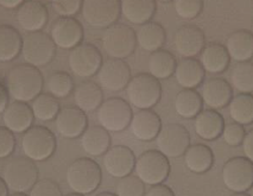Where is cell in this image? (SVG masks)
I'll return each instance as SVG.
<instances>
[{
	"label": "cell",
	"mask_w": 253,
	"mask_h": 196,
	"mask_svg": "<svg viewBox=\"0 0 253 196\" xmlns=\"http://www.w3.org/2000/svg\"><path fill=\"white\" fill-rule=\"evenodd\" d=\"M43 83L41 70L28 63L14 66L7 74V90L16 101H34L42 92Z\"/></svg>",
	"instance_id": "obj_1"
},
{
	"label": "cell",
	"mask_w": 253,
	"mask_h": 196,
	"mask_svg": "<svg viewBox=\"0 0 253 196\" xmlns=\"http://www.w3.org/2000/svg\"><path fill=\"white\" fill-rule=\"evenodd\" d=\"M101 180V169L90 158L76 159L67 170V183L76 194H90L98 189Z\"/></svg>",
	"instance_id": "obj_2"
},
{
	"label": "cell",
	"mask_w": 253,
	"mask_h": 196,
	"mask_svg": "<svg viewBox=\"0 0 253 196\" xmlns=\"http://www.w3.org/2000/svg\"><path fill=\"white\" fill-rule=\"evenodd\" d=\"M126 94L134 107L150 110L160 101L162 84L160 80L151 74H138L133 76L126 86Z\"/></svg>",
	"instance_id": "obj_3"
},
{
	"label": "cell",
	"mask_w": 253,
	"mask_h": 196,
	"mask_svg": "<svg viewBox=\"0 0 253 196\" xmlns=\"http://www.w3.org/2000/svg\"><path fill=\"white\" fill-rule=\"evenodd\" d=\"M102 48L111 58L131 56L137 46L136 31L125 24H113L105 29L102 35Z\"/></svg>",
	"instance_id": "obj_4"
},
{
	"label": "cell",
	"mask_w": 253,
	"mask_h": 196,
	"mask_svg": "<svg viewBox=\"0 0 253 196\" xmlns=\"http://www.w3.org/2000/svg\"><path fill=\"white\" fill-rule=\"evenodd\" d=\"M37 165L28 157H16L4 168V178L7 188L14 193H25L31 190L38 181Z\"/></svg>",
	"instance_id": "obj_5"
},
{
	"label": "cell",
	"mask_w": 253,
	"mask_h": 196,
	"mask_svg": "<svg viewBox=\"0 0 253 196\" xmlns=\"http://www.w3.org/2000/svg\"><path fill=\"white\" fill-rule=\"evenodd\" d=\"M22 54L26 63L34 67H43L49 64L55 57L56 44L46 32H28L23 37Z\"/></svg>",
	"instance_id": "obj_6"
},
{
	"label": "cell",
	"mask_w": 253,
	"mask_h": 196,
	"mask_svg": "<svg viewBox=\"0 0 253 196\" xmlns=\"http://www.w3.org/2000/svg\"><path fill=\"white\" fill-rule=\"evenodd\" d=\"M133 112L127 101L122 98H110L98 108V121L108 132H122L130 126Z\"/></svg>",
	"instance_id": "obj_7"
},
{
	"label": "cell",
	"mask_w": 253,
	"mask_h": 196,
	"mask_svg": "<svg viewBox=\"0 0 253 196\" xmlns=\"http://www.w3.org/2000/svg\"><path fill=\"white\" fill-rule=\"evenodd\" d=\"M81 13L84 22L95 29L116 24L122 14V0H84Z\"/></svg>",
	"instance_id": "obj_8"
},
{
	"label": "cell",
	"mask_w": 253,
	"mask_h": 196,
	"mask_svg": "<svg viewBox=\"0 0 253 196\" xmlns=\"http://www.w3.org/2000/svg\"><path fill=\"white\" fill-rule=\"evenodd\" d=\"M23 152L34 162H42L52 156L56 150L55 134L45 126L29 128L22 138Z\"/></svg>",
	"instance_id": "obj_9"
},
{
	"label": "cell",
	"mask_w": 253,
	"mask_h": 196,
	"mask_svg": "<svg viewBox=\"0 0 253 196\" xmlns=\"http://www.w3.org/2000/svg\"><path fill=\"white\" fill-rule=\"evenodd\" d=\"M134 170L144 184L155 186L163 183L169 176L170 163L162 152L149 150L138 157Z\"/></svg>",
	"instance_id": "obj_10"
},
{
	"label": "cell",
	"mask_w": 253,
	"mask_h": 196,
	"mask_svg": "<svg viewBox=\"0 0 253 196\" xmlns=\"http://www.w3.org/2000/svg\"><path fill=\"white\" fill-rule=\"evenodd\" d=\"M222 181L233 193H246L253 187V163L246 157L228 159L222 168Z\"/></svg>",
	"instance_id": "obj_11"
},
{
	"label": "cell",
	"mask_w": 253,
	"mask_h": 196,
	"mask_svg": "<svg viewBox=\"0 0 253 196\" xmlns=\"http://www.w3.org/2000/svg\"><path fill=\"white\" fill-rule=\"evenodd\" d=\"M102 62L101 52L95 45L81 43L72 49L68 57L69 68L79 78H92L98 74Z\"/></svg>",
	"instance_id": "obj_12"
},
{
	"label": "cell",
	"mask_w": 253,
	"mask_h": 196,
	"mask_svg": "<svg viewBox=\"0 0 253 196\" xmlns=\"http://www.w3.org/2000/svg\"><path fill=\"white\" fill-rule=\"evenodd\" d=\"M156 144L158 151L168 158H178L190 146V134L183 125L168 124L156 137Z\"/></svg>",
	"instance_id": "obj_13"
},
{
	"label": "cell",
	"mask_w": 253,
	"mask_h": 196,
	"mask_svg": "<svg viewBox=\"0 0 253 196\" xmlns=\"http://www.w3.org/2000/svg\"><path fill=\"white\" fill-rule=\"evenodd\" d=\"M99 86L110 92L125 89L131 80V68L124 60L108 58L104 61L98 72Z\"/></svg>",
	"instance_id": "obj_14"
},
{
	"label": "cell",
	"mask_w": 253,
	"mask_h": 196,
	"mask_svg": "<svg viewBox=\"0 0 253 196\" xmlns=\"http://www.w3.org/2000/svg\"><path fill=\"white\" fill-rule=\"evenodd\" d=\"M206 45L205 32L196 25H183L173 35V48L184 58H194L201 54Z\"/></svg>",
	"instance_id": "obj_15"
},
{
	"label": "cell",
	"mask_w": 253,
	"mask_h": 196,
	"mask_svg": "<svg viewBox=\"0 0 253 196\" xmlns=\"http://www.w3.org/2000/svg\"><path fill=\"white\" fill-rule=\"evenodd\" d=\"M50 36L58 48L74 49L84 39V28L73 17H61L52 24Z\"/></svg>",
	"instance_id": "obj_16"
},
{
	"label": "cell",
	"mask_w": 253,
	"mask_h": 196,
	"mask_svg": "<svg viewBox=\"0 0 253 196\" xmlns=\"http://www.w3.org/2000/svg\"><path fill=\"white\" fill-rule=\"evenodd\" d=\"M104 165L106 171L112 177L123 178L131 175L136 165V157L130 148L117 145L108 149L104 156Z\"/></svg>",
	"instance_id": "obj_17"
},
{
	"label": "cell",
	"mask_w": 253,
	"mask_h": 196,
	"mask_svg": "<svg viewBox=\"0 0 253 196\" xmlns=\"http://www.w3.org/2000/svg\"><path fill=\"white\" fill-rule=\"evenodd\" d=\"M87 116L79 107L62 108L56 117V128L62 137L74 139L87 130Z\"/></svg>",
	"instance_id": "obj_18"
},
{
	"label": "cell",
	"mask_w": 253,
	"mask_h": 196,
	"mask_svg": "<svg viewBox=\"0 0 253 196\" xmlns=\"http://www.w3.org/2000/svg\"><path fill=\"white\" fill-rule=\"evenodd\" d=\"M16 18L23 30L28 32L41 31L48 23L49 12L42 2L28 0L18 7Z\"/></svg>",
	"instance_id": "obj_19"
},
{
	"label": "cell",
	"mask_w": 253,
	"mask_h": 196,
	"mask_svg": "<svg viewBox=\"0 0 253 196\" xmlns=\"http://www.w3.org/2000/svg\"><path fill=\"white\" fill-rule=\"evenodd\" d=\"M202 101L213 110L227 106L233 98V89L225 78H211L204 83L201 90Z\"/></svg>",
	"instance_id": "obj_20"
},
{
	"label": "cell",
	"mask_w": 253,
	"mask_h": 196,
	"mask_svg": "<svg viewBox=\"0 0 253 196\" xmlns=\"http://www.w3.org/2000/svg\"><path fill=\"white\" fill-rule=\"evenodd\" d=\"M131 132L142 142L156 139L162 128V120L152 110H139L133 114L130 124Z\"/></svg>",
	"instance_id": "obj_21"
},
{
	"label": "cell",
	"mask_w": 253,
	"mask_h": 196,
	"mask_svg": "<svg viewBox=\"0 0 253 196\" xmlns=\"http://www.w3.org/2000/svg\"><path fill=\"white\" fill-rule=\"evenodd\" d=\"M34 118L32 108L26 102L13 101L5 108L2 120L5 127L13 133H24L31 127Z\"/></svg>",
	"instance_id": "obj_22"
},
{
	"label": "cell",
	"mask_w": 253,
	"mask_h": 196,
	"mask_svg": "<svg viewBox=\"0 0 253 196\" xmlns=\"http://www.w3.org/2000/svg\"><path fill=\"white\" fill-rule=\"evenodd\" d=\"M173 74L179 86L184 89H194L205 80L206 70L195 58H183L177 63Z\"/></svg>",
	"instance_id": "obj_23"
},
{
	"label": "cell",
	"mask_w": 253,
	"mask_h": 196,
	"mask_svg": "<svg viewBox=\"0 0 253 196\" xmlns=\"http://www.w3.org/2000/svg\"><path fill=\"white\" fill-rule=\"evenodd\" d=\"M225 120L215 110L201 111L195 117V132L204 140H214L222 134Z\"/></svg>",
	"instance_id": "obj_24"
},
{
	"label": "cell",
	"mask_w": 253,
	"mask_h": 196,
	"mask_svg": "<svg viewBox=\"0 0 253 196\" xmlns=\"http://www.w3.org/2000/svg\"><path fill=\"white\" fill-rule=\"evenodd\" d=\"M229 57L227 49L220 43H211L205 45L204 50L200 54V63L206 72L211 74H221L228 68Z\"/></svg>",
	"instance_id": "obj_25"
},
{
	"label": "cell",
	"mask_w": 253,
	"mask_h": 196,
	"mask_svg": "<svg viewBox=\"0 0 253 196\" xmlns=\"http://www.w3.org/2000/svg\"><path fill=\"white\" fill-rule=\"evenodd\" d=\"M156 8V0H122L124 18L134 25H143L151 22Z\"/></svg>",
	"instance_id": "obj_26"
},
{
	"label": "cell",
	"mask_w": 253,
	"mask_h": 196,
	"mask_svg": "<svg viewBox=\"0 0 253 196\" xmlns=\"http://www.w3.org/2000/svg\"><path fill=\"white\" fill-rule=\"evenodd\" d=\"M226 49L231 60L245 62L253 58V35L249 30L232 32L226 40Z\"/></svg>",
	"instance_id": "obj_27"
},
{
	"label": "cell",
	"mask_w": 253,
	"mask_h": 196,
	"mask_svg": "<svg viewBox=\"0 0 253 196\" xmlns=\"http://www.w3.org/2000/svg\"><path fill=\"white\" fill-rule=\"evenodd\" d=\"M74 100L76 106L84 113L98 110L104 102V93L98 83L92 81L82 82L74 90Z\"/></svg>",
	"instance_id": "obj_28"
},
{
	"label": "cell",
	"mask_w": 253,
	"mask_h": 196,
	"mask_svg": "<svg viewBox=\"0 0 253 196\" xmlns=\"http://www.w3.org/2000/svg\"><path fill=\"white\" fill-rule=\"evenodd\" d=\"M81 146L89 156L105 155L111 146L110 133L102 126L87 128L81 136Z\"/></svg>",
	"instance_id": "obj_29"
},
{
	"label": "cell",
	"mask_w": 253,
	"mask_h": 196,
	"mask_svg": "<svg viewBox=\"0 0 253 196\" xmlns=\"http://www.w3.org/2000/svg\"><path fill=\"white\" fill-rule=\"evenodd\" d=\"M136 36L137 44L150 52L160 50L167 40L166 29L156 22H148L140 25Z\"/></svg>",
	"instance_id": "obj_30"
},
{
	"label": "cell",
	"mask_w": 253,
	"mask_h": 196,
	"mask_svg": "<svg viewBox=\"0 0 253 196\" xmlns=\"http://www.w3.org/2000/svg\"><path fill=\"white\" fill-rule=\"evenodd\" d=\"M184 163L190 171L195 174H204L213 165V152L211 148L205 144L192 145L184 152Z\"/></svg>",
	"instance_id": "obj_31"
},
{
	"label": "cell",
	"mask_w": 253,
	"mask_h": 196,
	"mask_svg": "<svg viewBox=\"0 0 253 196\" xmlns=\"http://www.w3.org/2000/svg\"><path fill=\"white\" fill-rule=\"evenodd\" d=\"M23 37L10 25H0V62L12 61L22 52Z\"/></svg>",
	"instance_id": "obj_32"
},
{
	"label": "cell",
	"mask_w": 253,
	"mask_h": 196,
	"mask_svg": "<svg viewBox=\"0 0 253 196\" xmlns=\"http://www.w3.org/2000/svg\"><path fill=\"white\" fill-rule=\"evenodd\" d=\"M176 66H177V62H176L175 56L164 49L152 51L149 56V74H151L157 80L170 78L175 73Z\"/></svg>",
	"instance_id": "obj_33"
},
{
	"label": "cell",
	"mask_w": 253,
	"mask_h": 196,
	"mask_svg": "<svg viewBox=\"0 0 253 196\" xmlns=\"http://www.w3.org/2000/svg\"><path fill=\"white\" fill-rule=\"evenodd\" d=\"M204 101L195 89H182L175 98V110L184 119L195 118L202 111Z\"/></svg>",
	"instance_id": "obj_34"
},
{
	"label": "cell",
	"mask_w": 253,
	"mask_h": 196,
	"mask_svg": "<svg viewBox=\"0 0 253 196\" xmlns=\"http://www.w3.org/2000/svg\"><path fill=\"white\" fill-rule=\"evenodd\" d=\"M229 116L234 122L243 125L253 124V95L240 93L228 104Z\"/></svg>",
	"instance_id": "obj_35"
},
{
	"label": "cell",
	"mask_w": 253,
	"mask_h": 196,
	"mask_svg": "<svg viewBox=\"0 0 253 196\" xmlns=\"http://www.w3.org/2000/svg\"><path fill=\"white\" fill-rule=\"evenodd\" d=\"M231 83L238 92L251 94L253 93V62H238L232 68Z\"/></svg>",
	"instance_id": "obj_36"
},
{
	"label": "cell",
	"mask_w": 253,
	"mask_h": 196,
	"mask_svg": "<svg viewBox=\"0 0 253 196\" xmlns=\"http://www.w3.org/2000/svg\"><path fill=\"white\" fill-rule=\"evenodd\" d=\"M32 112L35 118L42 121H50L60 112V104L54 95L40 94L32 101Z\"/></svg>",
	"instance_id": "obj_37"
},
{
	"label": "cell",
	"mask_w": 253,
	"mask_h": 196,
	"mask_svg": "<svg viewBox=\"0 0 253 196\" xmlns=\"http://www.w3.org/2000/svg\"><path fill=\"white\" fill-rule=\"evenodd\" d=\"M48 89L55 98H67L74 89V81L68 73H54L48 78Z\"/></svg>",
	"instance_id": "obj_38"
},
{
	"label": "cell",
	"mask_w": 253,
	"mask_h": 196,
	"mask_svg": "<svg viewBox=\"0 0 253 196\" xmlns=\"http://www.w3.org/2000/svg\"><path fill=\"white\" fill-rule=\"evenodd\" d=\"M145 187L138 176L127 175L120 178L117 184V196H144Z\"/></svg>",
	"instance_id": "obj_39"
},
{
	"label": "cell",
	"mask_w": 253,
	"mask_h": 196,
	"mask_svg": "<svg viewBox=\"0 0 253 196\" xmlns=\"http://www.w3.org/2000/svg\"><path fill=\"white\" fill-rule=\"evenodd\" d=\"M173 7L179 18L194 19L204 10V0H173Z\"/></svg>",
	"instance_id": "obj_40"
},
{
	"label": "cell",
	"mask_w": 253,
	"mask_h": 196,
	"mask_svg": "<svg viewBox=\"0 0 253 196\" xmlns=\"http://www.w3.org/2000/svg\"><path fill=\"white\" fill-rule=\"evenodd\" d=\"M245 134V128H244L243 125L237 124V122H232V124H227L223 127L221 136L226 144L235 148V146L243 144Z\"/></svg>",
	"instance_id": "obj_41"
},
{
	"label": "cell",
	"mask_w": 253,
	"mask_h": 196,
	"mask_svg": "<svg viewBox=\"0 0 253 196\" xmlns=\"http://www.w3.org/2000/svg\"><path fill=\"white\" fill-rule=\"evenodd\" d=\"M84 0H51L54 11L61 17H73L81 11Z\"/></svg>",
	"instance_id": "obj_42"
},
{
	"label": "cell",
	"mask_w": 253,
	"mask_h": 196,
	"mask_svg": "<svg viewBox=\"0 0 253 196\" xmlns=\"http://www.w3.org/2000/svg\"><path fill=\"white\" fill-rule=\"evenodd\" d=\"M30 196H62L60 186L55 181L44 178L37 181L31 188Z\"/></svg>",
	"instance_id": "obj_43"
},
{
	"label": "cell",
	"mask_w": 253,
	"mask_h": 196,
	"mask_svg": "<svg viewBox=\"0 0 253 196\" xmlns=\"http://www.w3.org/2000/svg\"><path fill=\"white\" fill-rule=\"evenodd\" d=\"M16 146L13 132L7 127H0V158H5L12 154Z\"/></svg>",
	"instance_id": "obj_44"
},
{
	"label": "cell",
	"mask_w": 253,
	"mask_h": 196,
	"mask_svg": "<svg viewBox=\"0 0 253 196\" xmlns=\"http://www.w3.org/2000/svg\"><path fill=\"white\" fill-rule=\"evenodd\" d=\"M145 196H175V194H173V192L169 187L161 183L151 186V188L148 190Z\"/></svg>",
	"instance_id": "obj_45"
},
{
	"label": "cell",
	"mask_w": 253,
	"mask_h": 196,
	"mask_svg": "<svg viewBox=\"0 0 253 196\" xmlns=\"http://www.w3.org/2000/svg\"><path fill=\"white\" fill-rule=\"evenodd\" d=\"M243 150L246 158L253 163V128L245 134V138L243 140Z\"/></svg>",
	"instance_id": "obj_46"
},
{
	"label": "cell",
	"mask_w": 253,
	"mask_h": 196,
	"mask_svg": "<svg viewBox=\"0 0 253 196\" xmlns=\"http://www.w3.org/2000/svg\"><path fill=\"white\" fill-rule=\"evenodd\" d=\"M8 105V90L4 84L0 83V113H4Z\"/></svg>",
	"instance_id": "obj_47"
},
{
	"label": "cell",
	"mask_w": 253,
	"mask_h": 196,
	"mask_svg": "<svg viewBox=\"0 0 253 196\" xmlns=\"http://www.w3.org/2000/svg\"><path fill=\"white\" fill-rule=\"evenodd\" d=\"M24 2V0H0V5L6 8L19 7Z\"/></svg>",
	"instance_id": "obj_48"
},
{
	"label": "cell",
	"mask_w": 253,
	"mask_h": 196,
	"mask_svg": "<svg viewBox=\"0 0 253 196\" xmlns=\"http://www.w3.org/2000/svg\"><path fill=\"white\" fill-rule=\"evenodd\" d=\"M8 194V188L5 183V181L2 178H0V196H7Z\"/></svg>",
	"instance_id": "obj_49"
},
{
	"label": "cell",
	"mask_w": 253,
	"mask_h": 196,
	"mask_svg": "<svg viewBox=\"0 0 253 196\" xmlns=\"http://www.w3.org/2000/svg\"><path fill=\"white\" fill-rule=\"evenodd\" d=\"M96 196H117V194H113V193H108V192H104V193H101V194H99Z\"/></svg>",
	"instance_id": "obj_50"
},
{
	"label": "cell",
	"mask_w": 253,
	"mask_h": 196,
	"mask_svg": "<svg viewBox=\"0 0 253 196\" xmlns=\"http://www.w3.org/2000/svg\"><path fill=\"white\" fill-rule=\"evenodd\" d=\"M232 196H251V195L245 194V193H235V194L232 195Z\"/></svg>",
	"instance_id": "obj_51"
},
{
	"label": "cell",
	"mask_w": 253,
	"mask_h": 196,
	"mask_svg": "<svg viewBox=\"0 0 253 196\" xmlns=\"http://www.w3.org/2000/svg\"><path fill=\"white\" fill-rule=\"evenodd\" d=\"M10 196H28V195L23 194V193H16V194H12V195H10Z\"/></svg>",
	"instance_id": "obj_52"
},
{
	"label": "cell",
	"mask_w": 253,
	"mask_h": 196,
	"mask_svg": "<svg viewBox=\"0 0 253 196\" xmlns=\"http://www.w3.org/2000/svg\"><path fill=\"white\" fill-rule=\"evenodd\" d=\"M67 196H84V195H82V194H76V193H74V194H69V195H67Z\"/></svg>",
	"instance_id": "obj_53"
},
{
	"label": "cell",
	"mask_w": 253,
	"mask_h": 196,
	"mask_svg": "<svg viewBox=\"0 0 253 196\" xmlns=\"http://www.w3.org/2000/svg\"><path fill=\"white\" fill-rule=\"evenodd\" d=\"M156 1H157V0H156ZM158 1H162V2H169V1H171V0H158Z\"/></svg>",
	"instance_id": "obj_54"
},
{
	"label": "cell",
	"mask_w": 253,
	"mask_h": 196,
	"mask_svg": "<svg viewBox=\"0 0 253 196\" xmlns=\"http://www.w3.org/2000/svg\"><path fill=\"white\" fill-rule=\"evenodd\" d=\"M251 32H252V35H253V22H252V31Z\"/></svg>",
	"instance_id": "obj_55"
}]
</instances>
